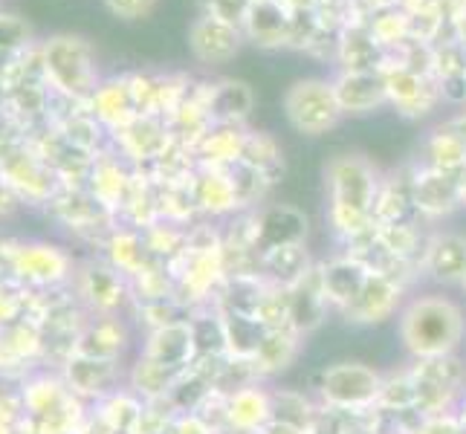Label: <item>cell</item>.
<instances>
[{
	"mask_svg": "<svg viewBox=\"0 0 466 434\" xmlns=\"http://www.w3.org/2000/svg\"><path fill=\"white\" fill-rule=\"evenodd\" d=\"M333 90L345 114H368L389 99V85H385L382 70H345L333 82Z\"/></svg>",
	"mask_w": 466,
	"mask_h": 434,
	"instance_id": "5",
	"label": "cell"
},
{
	"mask_svg": "<svg viewBox=\"0 0 466 434\" xmlns=\"http://www.w3.org/2000/svg\"><path fill=\"white\" fill-rule=\"evenodd\" d=\"M463 289H466V278H463Z\"/></svg>",
	"mask_w": 466,
	"mask_h": 434,
	"instance_id": "18",
	"label": "cell"
},
{
	"mask_svg": "<svg viewBox=\"0 0 466 434\" xmlns=\"http://www.w3.org/2000/svg\"><path fill=\"white\" fill-rule=\"evenodd\" d=\"M255 0H206V12L215 15V18L227 21V24H235V26H244V18L249 6Z\"/></svg>",
	"mask_w": 466,
	"mask_h": 434,
	"instance_id": "14",
	"label": "cell"
},
{
	"mask_svg": "<svg viewBox=\"0 0 466 434\" xmlns=\"http://www.w3.org/2000/svg\"><path fill=\"white\" fill-rule=\"evenodd\" d=\"M328 186H330V200H333V217L350 227L368 215L374 200V168L365 163L362 156H336L328 166Z\"/></svg>",
	"mask_w": 466,
	"mask_h": 434,
	"instance_id": "2",
	"label": "cell"
},
{
	"mask_svg": "<svg viewBox=\"0 0 466 434\" xmlns=\"http://www.w3.org/2000/svg\"><path fill=\"white\" fill-rule=\"evenodd\" d=\"M429 269L438 281L466 278V240L458 235L438 237L429 249Z\"/></svg>",
	"mask_w": 466,
	"mask_h": 434,
	"instance_id": "8",
	"label": "cell"
},
{
	"mask_svg": "<svg viewBox=\"0 0 466 434\" xmlns=\"http://www.w3.org/2000/svg\"><path fill=\"white\" fill-rule=\"evenodd\" d=\"M455 197H458V186L455 180H449L446 174H429L417 183V203L426 208H435V212L449 208L455 203Z\"/></svg>",
	"mask_w": 466,
	"mask_h": 434,
	"instance_id": "12",
	"label": "cell"
},
{
	"mask_svg": "<svg viewBox=\"0 0 466 434\" xmlns=\"http://www.w3.org/2000/svg\"><path fill=\"white\" fill-rule=\"evenodd\" d=\"M308 232V220H304L296 208H269L261 220V237L272 249H284V247H296L299 240Z\"/></svg>",
	"mask_w": 466,
	"mask_h": 434,
	"instance_id": "9",
	"label": "cell"
},
{
	"mask_svg": "<svg viewBox=\"0 0 466 434\" xmlns=\"http://www.w3.org/2000/svg\"><path fill=\"white\" fill-rule=\"evenodd\" d=\"M284 114L299 134L319 136L339 125L345 110L339 99H336L333 82H325V78H304V82H296L287 90Z\"/></svg>",
	"mask_w": 466,
	"mask_h": 434,
	"instance_id": "3",
	"label": "cell"
},
{
	"mask_svg": "<svg viewBox=\"0 0 466 434\" xmlns=\"http://www.w3.org/2000/svg\"><path fill=\"white\" fill-rule=\"evenodd\" d=\"M463 336V316L449 298H420L403 316L406 348L417 357H443Z\"/></svg>",
	"mask_w": 466,
	"mask_h": 434,
	"instance_id": "1",
	"label": "cell"
},
{
	"mask_svg": "<svg viewBox=\"0 0 466 434\" xmlns=\"http://www.w3.org/2000/svg\"><path fill=\"white\" fill-rule=\"evenodd\" d=\"M255 96L249 90V85L244 82H223L215 93H212V107L218 110L220 116L227 119H247L252 110Z\"/></svg>",
	"mask_w": 466,
	"mask_h": 434,
	"instance_id": "11",
	"label": "cell"
},
{
	"mask_svg": "<svg viewBox=\"0 0 466 434\" xmlns=\"http://www.w3.org/2000/svg\"><path fill=\"white\" fill-rule=\"evenodd\" d=\"M461 191H463V197H466V183H463V186H461Z\"/></svg>",
	"mask_w": 466,
	"mask_h": 434,
	"instance_id": "17",
	"label": "cell"
},
{
	"mask_svg": "<svg viewBox=\"0 0 466 434\" xmlns=\"http://www.w3.org/2000/svg\"><path fill=\"white\" fill-rule=\"evenodd\" d=\"M188 44H191V53H195L198 61L223 64L238 56L240 44H244V29L203 12L200 18L191 24Z\"/></svg>",
	"mask_w": 466,
	"mask_h": 434,
	"instance_id": "4",
	"label": "cell"
},
{
	"mask_svg": "<svg viewBox=\"0 0 466 434\" xmlns=\"http://www.w3.org/2000/svg\"><path fill=\"white\" fill-rule=\"evenodd\" d=\"M449 131H452V134L463 142V148H466V114H463V116H458L452 125H449Z\"/></svg>",
	"mask_w": 466,
	"mask_h": 434,
	"instance_id": "16",
	"label": "cell"
},
{
	"mask_svg": "<svg viewBox=\"0 0 466 434\" xmlns=\"http://www.w3.org/2000/svg\"><path fill=\"white\" fill-rule=\"evenodd\" d=\"M365 281H368V272L360 264H350V261H336L325 269V276H321L325 293L333 296L336 301H345V304H350L362 293Z\"/></svg>",
	"mask_w": 466,
	"mask_h": 434,
	"instance_id": "10",
	"label": "cell"
},
{
	"mask_svg": "<svg viewBox=\"0 0 466 434\" xmlns=\"http://www.w3.org/2000/svg\"><path fill=\"white\" fill-rule=\"evenodd\" d=\"M110 15H116L122 21H142L154 12L157 0H102Z\"/></svg>",
	"mask_w": 466,
	"mask_h": 434,
	"instance_id": "15",
	"label": "cell"
},
{
	"mask_svg": "<svg viewBox=\"0 0 466 434\" xmlns=\"http://www.w3.org/2000/svg\"><path fill=\"white\" fill-rule=\"evenodd\" d=\"M380 389L374 371L362 365H336L325 374V394L339 406H357L371 399Z\"/></svg>",
	"mask_w": 466,
	"mask_h": 434,
	"instance_id": "7",
	"label": "cell"
},
{
	"mask_svg": "<svg viewBox=\"0 0 466 434\" xmlns=\"http://www.w3.org/2000/svg\"><path fill=\"white\" fill-rule=\"evenodd\" d=\"M240 29L258 46H281L290 41V6L284 0H255Z\"/></svg>",
	"mask_w": 466,
	"mask_h": 434,
	"instance_id": "6",
	"label": "cell"
},
{
	"mask_svg": "<svg viewBox=\"0 0 466 434\" xmlns=\"http://www.w3.org/2000/svg\"><path fill=\"white\" fill-rule=\"evenodd\" d=\"M389 304H391V287L385 284L382 278H371V276H368L362 293L348 304V310L353 308V310H360L362 316L374 318V316L389 310Z\"/></svg>",
	"mask_w": 466,
	"mask_h": 434,
	"instance_id": "13",
	"label": "cell"
}]
</instances>
